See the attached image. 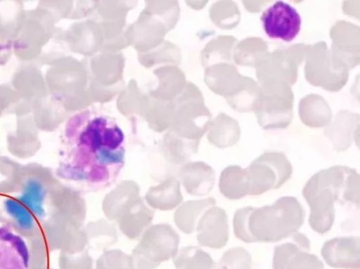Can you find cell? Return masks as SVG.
Masks as SVG:
<instances>
[{"label":"cell","mask_w":360,"mask_h":269,"mask_svg":"<svg viewBox=\"0 0 360 269\" xmlns=\"http://www.w3.org/2000/svg\"><path fill=\"white\" fill-rule=\"evenodd\" d=\"M70 140V154L58 170L60 178L89 192L107 188L116 181L124 164L125 140L114 120L89 117Z\"/></svg>","instance_id":"obj_1"},{"label":"cell","mask_w":360,"mask_h":269,"mask_svg":"<svg viewBox=\"0 0 360 269\" xmlns=\"http://www.w3.org/2000/svg\"><path fill=\"white\" fill-rule=\"evenodd\" d=\"M305 212L294 197L284 196L271 205L245 206L233 218L236 237L245 243H273L290 237L304 221Z\"/></svg>","instance_id":"obj_2"},{"label":"cell","mask_w":360,"mask_h":269,"mask_svg":"<svg viewBox=\"0 0 360 269\" xmlns=\"http://www.w3.org/2000/svg\"><path fill=\"white\" fill-rule=\"evenodd\" d=\"M302 195L310 209V228L319 234H325L333 225L338 201L359 206V174L343 166L322 169L306 182Z\"/></svg>","instance_id":"obj_3"},{"label":"cell","mask_w":360,"mask_h":269,"mask_svg":"<svg viewBox=\"0 0 360 269\" xmlns=\"http://www.w3.org/2000/svg\"><path fill=\"white\" fill-rule=\"evenodd\" d=\"M246 169L248 195H260L283 186L292 176V167L280 153H266Z\"/></svg>","instance_id":"obj_4"},{"label":"cell","mask_w":360,"mask_h":269,"mask_svg":"<svg viewBox=\"0 0 360 269\" xmlns=\"http://www.w3.org/2000/svg\"><path fill=\"white\" fill-rule=\"evenodd\" d=\"M290 238L292 242L274 248L273 269H323L322 261L309 252L310 242L305 235L297 232Z\"/></svg>","instance_id":"obj_5"},{"label":"cell","mask_w":360,"mask_h":269,"mask_svg":"<svg viewBox=\"0 0 360 269\" xmlns=\"http://www.w3.org/2000/svg\"><path fill=\"white\" fill-rule=\"evenodd\" d=\"M261 21L270 38L287 42L292 41L301 29V18L297 10L281 1H277L264 11Z\"/></svg>","instance_id":"obj_6"},{"label":"cell","mask_w":360,"mask_h":269,"mask_svg":"<svg viewBox=\"0 0 360 269\" xmlns=\"http://www.w3.org/2000/svg\"><path fill=\"white\" fill-rule=\"evenodd\" d=\"M329 266L335 268H360V237H339L327 240L321 250Z\"/></svg>","instance_id":"obj_7"},{"label":"cell","mask_w":360,"mask_h":269,"mask_svg":"<svg viewBox=\"0 0 360 269\" xmlns=\"http://www.w3.org/2000/svg\"><path fill=\"white\" fill-rule=\"evenodd\" d=\"M27 257L24 240L11 229L0 226V269H25Z\"/></svg>","instance_id":"obj_8"},{"label":"cell","mask_w":360,"mask_h":269,"mask_svg":"<svg viewBox=\"0 0 360 269\" xmlns=\"http://www.w3.org/2000/svg\"><path fill=\"white\" fill-rule=\"evenodd\" d=\"M219 190L229 199H240L248 195L246 170L239 166L231 165L221 173Z\"/></svg>","instance_id":"obj_9"},{"label":"cell","mask_w":360,"mask_h":269,"mask_svg":"<svg viewBox=\"0 0 360 269\" xmlns=\"http://www.w3.org/2000/svg\"><path fill=\"white\" fill-rule=\"evenodd\" d=\"M209 230L205 236V243L210 247L222 248L229 241V227L226 211L216 208L210 214Z\"/></svg>","instance_id":"obj_10"},{"label":"cell","mask_w":360,"mask_h":269,"mask_svg":"<svg viewBox=\"0 0 360 269\" xmlns=\"http://www.w3.org/2000/svg\"><path fill=\"white\" fill-rule=\"evenodd\" d=\"M220 265L221 269H252V258L245 249L236 247L224 253Z\"/></svg>","instance_id":"obj_11"}]
</instances>
